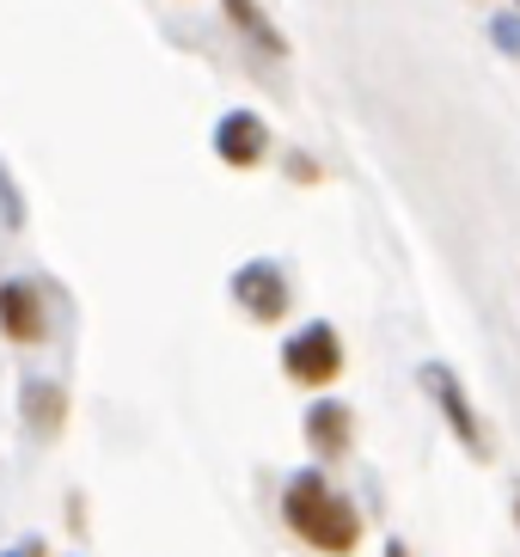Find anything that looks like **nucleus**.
<instances>
[{"instance_id": "f257e3e1", "label": "nucleus", "mask_w": 520, "mask_h": 557, "mask_svg": "<svg viewBox=\"0 0 520 557\" xmlns=\"http://www.w3.org/2000/svg\"><path fill=\"white\" fill-rule=\"evenodd\" d=\"M282 521H288L307 545H319V552H356V540H361L356 503L337 496L319 472H300L288 484V496H282Z\"/></svg>"}, {"instance_id": "f03ea898", "label": "nucleus", "mask_w": 520, "mask_h": 557, "mask_svg": "<svg viewBox=\"0 0 520 557\" xmlns=\"http://www.w3.org/2000/svg\"><path fill=\"white\" fill-rule=\"evenodd\" d=\"M282 368H288V380H300V386H331V380L343 374V344L331 325H307L300 337H288V349H282Z\"/></svg>"}, {"instance_id": "7ed1b4c3", "label": "nucleus", "mask_w": 520, "mask_h": 557, "mask_svg": "<svg viewBox=\"0 0 520 557\" xmlns=\"http://www.w3.org/2000/svg\"><path fill=\"white\" fill-rule=\"evenodd\" d=\"M233 300H239L258 325H276L282 312H288V282H282L276 263H245L239 276H233Z\"/></svg>"}, {"instance_id": "20e7f679", "label": "nucleus", "mask_w": 520, "mask_h": 557, "mask_svg": "<svg viewBox=\"0 0 520 557\" xmlns=\"http://www.w3.org/2000/svg\"><path fill=\"white\" fill-rule=\"evenodd\" d=\"M263 141H270V129H263L251 111H227L221 123H214V153H221L227 165H258Z\"/></svg>"}, {"instance_id": "39448f33", "label": "nucleus", "mask_w": 520, "mask_h": 557, "mask_svg": "<svg viewBox=\"0 0 520 557\" xmlns=\"http://www.w3.org/2000/svg\"><path fill=\"white\" fill-rule=\"evenodd\" d=\"M429 386H435V398H441V410H447V423H454V435L472 454H490V442H484V429H478V410L466 405V393H459V380L447 374V368H429Z\"/></svg>"}, {"instance_id": "423d86ee", "label": "nucleus", "mask_w": 520, "mask_h": 557, "mask_svg": "<svg viewBox=\"0 0 520 557\" xmlns=\"http://www.w3.org/2000/svg\"><path fill=\"white\" fill-rule=\"evenodd\" d=\"M0 331H7L13 344H37V337H44V307H37V295L25 282H7V288H0Z\"/></svg>"}, {"instance_id": "0eeeda50", "label": "nucleus", "mask_w": 520, "mask_h": 557, "mask_svg": "<svg viewBox=\"0 0 520 557\" xmlns=\"http://www.w3.org/2000/svg\"><path fill=\"white\" fill-rule=\"evenodd\" d=\"M307 442L319 459H343V447H349V410L343 405H312L307 410Z\"/></svg>"}, {"instance_id": "6e6552de", "label": "nucleus", "mask_w": 520, "mask_h": 557, "mask_svg": "<svg viewBox=\"0 0 520 557\" xmlns=\"http://www.w3.org/2000/svg\"><path fill=\"white\" fill-rule=\"evenodd\" d=\"M227 13L239 18V32L251 37V44H258V50H270V55H282V37H276V25H270V18L258 13V7H251V0H227Z\"/></svg>"}, {"instance_id": "1a4fd4ad", "label": "nucleus", "mask_w": 520, "mask_h": 557, "mask_svg": "<svg viewBox=\"0 0 520 557\" xmlns=\"http://www.w3.org/2000/svg\"><path fill=\"white\" fill-rule=\"evenodd\" d=\"M496 44L520 55V18H496Z\"/></svg>"}, {"instance_id": "9d476101", "label": "nucleus", "mask_w": 520, "mask_h": 557, "mask_svg": "<svg viewBox=\"0 0 520 557\" xmlns=\"http://www.w3.org/2000/svg\"><path fill=\"white\" fill-rule=\"evenodd\" d=\"M515 515H520V496H515Z\"/></svg>"}]
</instances>
